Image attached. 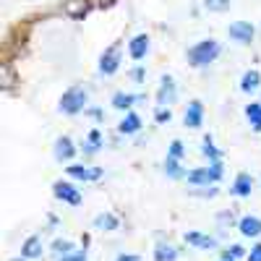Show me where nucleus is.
Wrapping results in <instances>:
<instances>
[{
  "mask_svg": "<svg viewBox=\"0 0 261 261\" xmlns=\"http://www.w3.org/2000/svg\"><path fill=\"white\" fill-rule=\"evenodd\" d=\"M186 243L196 246V248H214L217 241L212 235H201V232H186Z\"/></svg>",
  "mask_w": 261,
  "mask_h": 261,
  "instance_id": "nucleus-15",
  "label": "nucleus"
},
{
  "mask_svg": "<svg viewBox=\"0 0 261 261\" xmlns=\"http://www.w3.org/2000/svg\"><path fill=\"white\" fill-rule=\"evenodd\" d=\"M86 102H89V92L84 86H68L58 102V110L65 115H79L81 110H86Z\"/></svg>",
  "mask_w": 261,
  "mask_h": 261,
  "instance_id": "nucleus-2",
  "label": "nucleus"
},
{
  "mask_svg": "<svg viewBox=\"0 0 261 261\" xmlns=\"http://www.w3.org/2000/svg\"><path fill=\"white\" fill-rule=\"evenodd\" d=\"M42 251H45V246H42V238L39 235L27 238L24 246H21V256H24V258H39Z\"/></svg>",
  "mask_w": 261,
  "mask_h": 261,
  "instance_id": "nucleus-13",
  "label": "nucleus"
},
{
  "mask_svg": "<svg viewBox=\"0 0 261 261\" xmlns=\"http://www.w3.org/2000/svg\"><path fill=\"white\" fill-rule=\"evenodd\" d=\"M227 34H230L232 42H238V45H251L253 37H256V27L251 21H235V24L227 27Z\"/></svg>",
  "mask_w": 261,
  "mask_h": 261,
  "instance_id": "nucleus-5",
  "label": "nucleus"
},
{
  "mask_svg": "<svg viewBox=\"0 0 261 261\" xmlns=\"http://www.w3.org/2000/svg\"><path fill=\"white\" fill-rule=\"evenodd\" d=\"M186 154V149H183V144L180 141H172L170 144V157H175V160H180Z\"/></svg>",
  "mask_w": 261,
  "mask_h": 261,
  "instance_id": "nucleus-29",
  "label": "nucleus"
},
{
  "mask_svg": "<svg viewBox=\"0 0 261 261\" xmlns=\"http://www.w3.org/2000/svg\"><path fill=\"white\" fill-rule=\"evenodd\" d=\"M220 178H222V162H220V160L212 162L209 167L191 170L188 175H186V180H188L191 186H209V183H217Z\"/></svg>",
  "mask_w": 261,
  "mask_h": 261,
  "instance_id": "nucleus-3",
  "label": "nucleus"
},
{
  "mask_svg": "<svg viewBox=\"0 0 261 261\" xmlns=\"http://www.w3.org/2000/svg\"><path fill=\"white\" fill-rule=\"evenodd\" d=\"M53 193H55V199H60L63 204H71V206H79V204H81V193H79V188H76L73 183L58 180V183L53 186Z\"/></svg>",
  "mask_w": 261,
  "mask_h": 261,
  "instance_id": "nucleus-7",
  "label": "nucleus"
},
{
  "mask_svg": "<svg viewBox=\"0 0 261 261\" xmlns=\"http://www.w3.org/2000/svg\"><path fill=\"white\" fill-rule=\"evenodd\" d=\"M201 3H204V8L212 11V13H225V11H230L232 0H201Z\"/></svg>",
  "mask_w": 261,
  "mask_h": 261,
  "instance_id": "nucleus-24",
  "label": "nucleus"
},
{
  "mask_svg": "<svg viewBox=\"0 0 261 261\" xmlns=\"http://www.w3.org/2000/svg\"><path fill=\"white\" fill-rule=\"evenodd\" d=\"M246 251L241 248V246H230V248H225V253H222V258H227V261H235V258H241Z\"/></svg>",
  "mask_w": 261,
  "mask_h": 261,
  "instance_id": "nucleus-28",
  "label": "nucleus"
},
{
  "mask_svg": "<svg viewBox=\"0 0 261 261\" xmlns=\"http://www.w3.org/2000/svg\"><path fill=\"white\" fill-rule=\"evenodd\" d=\"M201 120H204V105H201L199 99H193V102L186 107L183 123H186V128H201Z\"/></svg>",
  "mask_w": 261,
  "mask_h": 261,
  "instance_id": "nucleus-10",
  "label": "nucleus"
},
{
  "mask_svg": "<svg viewBox=\"0 0 261 261\" xmlns=\"http://www.w3.org/2000/svg\"><path fill=\"white\" fill-rule=\"evenodd\" d=\"M139 128H141V118H139L136 113H128V115L120 120V125H118V130H120V134H125V136L139 134Z\"/></svg>",
  "mask_w": 261,
  "mask_h": 261,
  "instance_id": "nucleus-18",
  "label": "nucleus"
},
{
  "mask_svg": "<svg viewBox=\"0 0 261 261\" xmlns=\"http://www.w3.org/2000/svg\"><path fill=\"white\" fill-rule=\"evenodd\" d=\"M248 261H261V246H256V248L251 251V256H248Z\"/></svg>",
  "mask_w": 261,
  "mask_h": 261,
  "instance_id": "nucleus-33",
  "label": "nucleus"
},
{
  "mask_svg": "<svg viewBox=\"0 0 261 261\" xmlns=\"http://www.w3.org/2000/svg\"><path fill=\"white\" fill-rule=\"evenodd\" d=\"M238 227H241V232H243L246 238H256V235H261V220H258V217H251V214L243 217Z\"/></svg>",
  "mask_w": 261,
  "mask_h": 261,
  "instance_id": "nucleus-17",
  "label": "nucleus"
},
{
  "mask_svg": "<svg viewBox=\"0 0 261 261\" xmlns=\"http://www.w3.org/2000/svg\"><path fill=\"white\" fill-rule=\"evenodd\" d=\"M251 188H253V178L248 175V172H241V175L235 178V183H232V193L235 196H251Z\"/></svg>",
  "mask_w": 261,
  "mask_h": 261,
  "instance_id": "nucleus-14",
  "label": "nucleus"
},
{
  "mask_svg": "<svg viewBox=\"0 0 261 261\" xmlns=\"http://www.w3.org/2000/svg\"><path fill=\"white\" fill-rule=\"evenodd\" d=\"M175 97H178L175 79H172V76H162V81H160V89H157V102H160V107L172 105V102H175Z\"/></svg>",
  "mask_w": 261,
  "mask_h": 261,
  "instance_id": "nucleus-8",
  "label": "nucleus"
},
{
  "mask_svg": "<svg viewBox=\"0 0 261 261\" xmlns=\"http://www.w3.org/2000/svg\"><path fill=\"white\" fill-rule=\"evenodd\" d=\"M53 253H55L58 258H65L68 253H73V243H71V241H55V243H53Z\"/></svg>",
  "mask_w": 261,
  "mask_h": 261,
  "instance_id": "nucleus-25",
  "label": "nucleus"
},
{
  "mask_svg": "<svg viewBox=\"0 0 261 261\" xmlns=\"http://www.w3.org/2000/svg\"><path fill=\"white\" fill-rule=\"evenodd\" d=\"M120 68V45H110L102 55H99V73L102 76H113Z\"/></svg>",
  "mask_w": 261,
  "mask_h": 261,
  "instance_id": "nucleus-6",
  "label": "nucleus"
},
{
  "mask_svg": "<svg viewBox=\"0 0 261 261\" xmlns=\"http://www.w3.org/2000/svg\"><path fill=\"white\" fill-rule=\"evenodd\" d=\"M201 151H204V157H209L212 162H217V160H220V151L214 149V144H212V139H209V136L204 139V149H201Z\"/></svg>",
  "mask_w": 261,
  "mask_h": 261,
  "instance_id": "nucleus-27",
  "label": "nucleus"
},
{
  "mask_svg": "<svg viewBox=\"0 0 261 261\" xmlns=\"http://www.w3.org/2000/svg\"><path fill=\"white\" fill-rule=\"evenodd\" d=\"M115 261H141V256H136V253H120Z\"/></svg>",
  "mask_w": 261,
  "mask_h": 261,
  "instance_id": "nucleus-31",
  "label": "nucleus"
},
{
  "mask_svg": "<svg viewBox=\"0 0 261 261\" xmlns=\"http://www.w3.org/2000/svg\"><path fill=\"white\" fill-rule=\"evenodd\" d=\"M130 76H134L136 81H141V79H144V68H136V71H134V73H130Z\"/></svg>",
  "mask_w": 261,
  "mask_h": 261,
  "instance_id": "nucleus-34",
  "label": "nucleus"
},
{
  "mask_svg": "<svg viewBox=\"0 0 261 261\" xmlns=\"http://www.w3.org/2000/svg\"><path fill=\"white\" fill-rule=\"evenodd\" d=\"M60 261H86V251H76V253H68L65 258H60Z\"/></svg>",
  "mask_w": 261,
  "mask_h": 261,
  "instance_id": "nucleus-30",
  "label": "nucleus"
},
{
  "mask_svg": "<svg viewBox=\"0 0 261 261\" xmlns=\"http://www.w3.org/2000/svg\"><path fill=\"white\" fill-rule=\"evenodd\" d=\"M68 175L76 178V180H84V183H92V180H99V178H102V167H92V165H71V167H68Z\"/></svg>",
  "mask_w": 261,
  "mask_h": 261,
  "instance_id": "nucleus-9",
  "label": "nucleus"
},
{
  "mask_svg": "<svg viewBox=\"0 0 261 261\" xmlns=\"http://www.w3.org/2000/svg\"><path fill=\"white\" fill-rule=\"evenodd\" d=\"M246 118L251 120L253 130H261V102H251V105H246Z\"/></svg>",
  "mask_w": 261,
  "mask_h": 261,
  "instance_id": "nucleus-21",
  "label": "nucleus"
},
{
  "mask_svg": "<svg viewBox=\"0 0 261 261\" xmlns=\"http://www.w3.org/2000/svg\"><path fill=\"white\" fill-rule=\"evenodd\" d=\"M165 172L170 178H186L188 172L186 170H180V160H175V157H167L165 160Z\"/></svg>",
  "mask_w": 261,
  "mask_h": 261,
  "instance_id": "nucleus-23",
  "label": "nucleus"
},
{
  "mask_svg": "<svg viewBox=\"0 0 261 261\" xmlns=\"http://www.w3.org/2000/svg\"><path fill=\"white\" fill-rule=\"evenodd\" d=\"M141 97H136V94H128V92H118L115 97H113V107H118V110H128L134 102H139Z\"/></svg>",
  "mask_w": 261,
  "mask_h": 261,
  "instance_id": "nucleus-22",
  "label": "nucleus"
},
{
  "mask_svg": "<svg viewBox=\"0 0 261 261\" xmlns=\"http://www.w3.org/2000/svg\"><path fill=\"white\" fill-rule=\"evenodd\" d=\"M220 261H227V258H220Z\"/></svg>",
  "mask_w": 261,
  "mask_h": 261,
  "instance_id": "nucleus-36",
  "label": "nucleus"
},
{
  "mask_svg": "<svg viewBox=\"0 0 261 261\" xmlns=\"http://www.w3.org/2000/svg\"><path fill=\"white\" fill-rule=\"evenodd\" d=\"M157 120H160V123L170 120V110H165V107H160V110H157Z\"/></svg>",
  "mask_w": 261,
  "mask_h": 261,
  "instance_id": "nucleus-32",
  "label": "nucleus"
},
{
  "mask_svg": "<svg viewBox=\"0 0 261 261\" xmlns=\"http://www.w3.org/2000/svg\"><path fill=\"white\" fill-rule=\"evenodd\" d=\"M92 8H94V0H65V3L60 6L63 16L71 18V21H84L92 13Z\"/></svg>",
  "mask_w": 261,
  "mask_h": 261,
  "instance_id": "nucleus-4",
  "label": "nucleus"
},
{
  "mask_svg": "<svg viewBox=\"0 0 261 261\" xmlns=\"http://www.w3.org/2000/svg\"><path fill=\"white\" fill-rule=\"evenodd\" d=\"M178 258V248L172 243H157L154 248V261H175Z\"/></svg>",
  "mask_w": 261,
  "mask_h": 261,
  "instance_id": "nucleus-19",
  "label": "nucleus"
},
{
  "mask_svg": "<svg viewBox=\"0 0 261 261\" xmlns=\"http://www.w3.org/2000/svg\"><path fill=\"white\" fill-rule=\"evenodd\" d=\"M11 261H27V258H24V256H21V258H11Z\"/></svg>",
  "mask_w": 261,
  "mask_h": 261,
  "instance_id": "nucleus-35",
  "label": "nucleus"
},
{
  "mask_svg": "<svg viewBox=\"0 0 261 261\" xmlns=\"http://www.w3.org/2000/svg\"><path fill=\"white\" fill-rule=\"evenodd\" d=\"M128 53L134 60H144L146 53H149V37L146 34H136L134 39L128 42Z\"/></svg>",
  "mask_w": 261,
  "mask_h": 261,
  "instance_id": "nucleus-12",
  "label": "nucleus"
},
{
  "mask_svg": "<svg viewBox=\"0 0 261 261\" xmlns=\"http://www.w3.org/2000/svg\"><path fill=\"white\" fill-rule=\"evenodd\" d=\"M94 227H97V230H118V227H120V220H118L115 214L107 212V214H99L97 220H94Z\"/></svg>",
  "mask_w": 261,
  "mask_h": 261,
  "instance_id": "nucleus-20",
  "label": "nucleus"
},
{
  "mask_svg": "<svg viewBox=\"0 0 261 261\" xmlns=\"http://www.w3.org/2000/svg\"><path fill=\"white\" fill-rule=\"evenodd\" d=\"M261 86V73L253 68V71H246L243 73V79H241V92H246V94H251V92H256Z\"/></svg>",
  "mask_w": 261,
  "mask_h": 261,
  "instance_id": "nucleus-16",
  "label": "nucleus"
},
{
  "mask_svg": "<svg viewBox=\"0 0 261 261\" xmlns=\"http://www.w3.org/2000/svg\"><path fill=\"white\" fill-rule=\"evenodd\" d=\"M53 154H55V160H58V162H68V160L76 154V146H73V141H71L68 136H60V139L55 141Z\"/></svg>",
  "mask_w": 261,
  "mask_h": 261,
  "instance_id": "nucleus-11",
  "label": "nucleus"
},
{
  "mask_svg": "<svg viewBox=\"0 0 261 261\" xmlns=\"http://www.w3.org/2000/svg\"><path fill=\"white\" fill-rule=\"evenodd\" d=\"M84 146H86V151H89V154H94V151L102 146V136H99V130H92V134H89V141H86Z\"/></svg>",
  "mask_w": 261,
  "mask_h": 261,
  "instance_id": "nucleus-26",
  "label": "nucleus"
},
{
  "mask_svg": "<svg viewBox=\"0 0 261 261\" xmlns=\"http://www.w3.org/2000/svg\"><path fill=\"white\" fill-rule=\"evenodd\" d=\"M222 53V45L217 39H201V42H196L193 47H188V63L193 65V68H206V65H212L217 58H220Z\"/></svg>",
  "mask_w": 261,
  "mask_h": 261,
  "instance_id": "nucleus-1",
  "label": "nucleus"
}]
</instances>
